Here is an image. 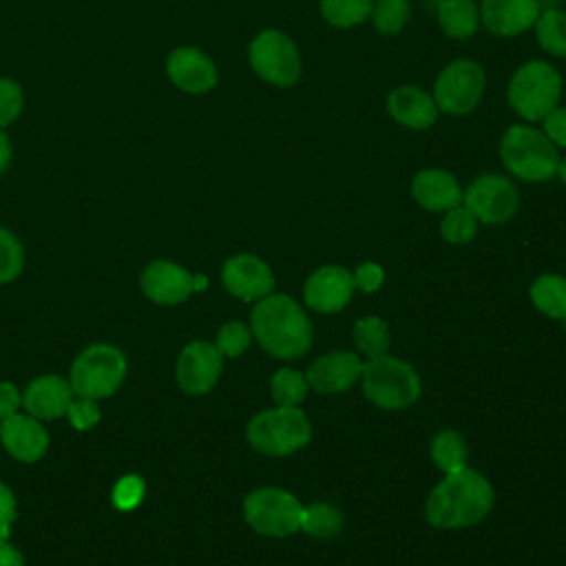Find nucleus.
Returning a JSON list of instances; mask_svg holds the SVG:
<instances>
[{
  "label": "nucleus",
  "instance_id": "obj_35",
  "mask_svg": "<svg viewBox=\"0 0 566 566\" xmlns=\"http://www.w3.org/2000/svg\"><path fill=\"white\" fill-rule=\"evenodd\" d=\"M144 493H146V486H144L142 478L124 475L122 480H117V484L113 489V504L119 511H130L144 500Z\"/></svg>",
  "mask_w": 566,
  "mask_h": 566
},
{
  "label": "nucleus",
  "instance_id": "obj_36",
  "mask_svg": "<svg viewBox=\"0 0 566 566\" xmlns=\"http://www.w3.org/2000/svg\"><path fill=\"white\" fill-rule=\"evenodd\" d=\"M24 97L20 86L9 80V77H0V128L9 126L22 111Z\"/></svg>",
  "mask_w": 566,
  "mask_h": 566
},
{
  "label": "nucleus",
  "instance_id": "obj_6",
  "mask_svg": "<svg viewBox=\"0 0 566 566\" xmlns=\"http://www.w3.org/2000/svg\"><path fill=\"white\" fill-rule=\"evenodd\" d=\"M363 394L382 409H402L418 400L420 376L409 363L382 354L363 365Z\"/></svg>",
  "mask_w": 566,
  "mask_h": 566
},
{
  "label": "nucleus",
  "instance_id": "obj_37",
  "mask_svg": "<svg viewBox=\"0 0 566 566\" xmlns=\"http://www.w3.org/2000/svg\"><path fill=\"white\" fill-rule=\"evenodd\" d=\"M66 416H69V420L75 429H91L99 420V409H97L95 400L77 396V398L71 400V405L66 409Z\"/></svg>",
  "mask_w": 566,
  "mask_h": 566
},
{
  "label": "nucleus",
  "instance_id": "obj_11",
  "mask_svg": "<svg viewBox=\"0 0 566 566\" xmlns=\"http://www.w3.org/2000/svg\"><path fill=\"white\" fill-rule=\"evenodd\" d=\"M462 201L478 221L504 223L515 214L520 195L506 177L480 175L469 184L467 192H462Z\"/></svg>",
  "mask_w": 566,
  "mask_h": 566
},
{
  "label": "nucleus",
  "instance_id": "obj_20",
  "mask_svg": "<svg viewBox=\"0 0 566 566\" xmlns=\"http://www.w3.org/2000/svg\"><path fill=\"white\" fill-rule=\"evenodd\" d=\"M73 400L71 382L60 376H40L29 382L22 394V405L29 416L38 420H51L66 416V409Z\"/></svg>",
  "mask_w": 566,
  "mask_h": 566
},
{
  "label": "nucleus",
  "instance_id": "obj_1",
  "mask_svg": "<svg viewBox=\"0 0 566 566\" xmlns=\"http://www.w3.org/2000/svg\"><path fill=\"white\" fill-rule=\"evenodd\" d=\"M493 506V489L484 475L473 469L447 473L431 491L424 513L438 528H462L478 524Z\"/></svg>",
  "mask_w": 566,
  "mask_h": 566
},
{
  "label": "nucleus",
  "instance_id": "obj_25",
  "mask_svg": "<svg viewBox=\"0 0 566 566\" xmlns=\"http://www.w3.org/2000/svg\"><path fill=\"white\" fill-rule=\"evenodd\" d=\"M431 458L444 473H455L467 467L469 449L458 431H440L431 442Z\"/></svg>",
  "mask_w": 566,
  "mask_h": 566
},
{
  "label": "nucleus",
  "instance_id": "obj_9",
  "mask_svg": "<svg viewBox=\"0 0 566 566\" xmlns=\"http://www.w3.org/2000/svg\"><path fill=\"white\" fill-rule=\"evenodd\" d=\"M250 64L259 77L276 86H292L301 75V55L296 44L281 31H261L250 44Z\"/></svg>",
  "mask_w": 566,
  "mask_h": 566
},
{
  "label": "nucleus",
  "instance_id": "obj_14",
  "mask_svg": "<svg viewBox=\"0 0 566 566\" xmlns=\"http://www.w3.org/2000/svg\"><path fill=\"white\" fill-rule=\"evenodd\" d=\"M226 290L241 301H256L274 290V276L265 261L254 254L230 256L223 265Z\"/></svg>",
  "mask_w": 566,
  "mask_h": 566
},
{
  "label": "nucleus",
  "instance_id": "obj_41",
  "mask_svg": "<svg viewBox=\"0 0 566 566\" xmlns=\"http://www.w3.org/2000/svg\"><path fill=\"white\" fill-rule=\"evenodd\" d=\"M20 402H22V396H20L18 387L11 382H0V422L4 418L13 416L20 407Z\"/></svg>",
  "mask_w": 566,
  "mask_h": 566
},
{
  "label": "nucleus",
  "instance_id": "obj_30",
  "mask_svg": "<svg viewBox=\"0 0 566 566\" xmlns=\"http://www.w3.org/2000/svg\"><path fill=\"white\" fill-rule=\"evenodd\" d=\"M307 380L303 374L283 367L272 376V396L279 407H298L307 396Z\"/></svg>",
  "mask_w": 566,
  "mask_h": 566
},
{
  "label": "nucleus",
  "instance_id": "obj_44",
  "mask_svg": "<svg viewBox=\"0 0 566 566\" xmlns=\"http://www.w3.org/2000/svg\"><path fill=\"white\" fill-rule=\"evenodd\" d=\"M557 172H559V179L566 184V157L559 159V166H557Z\"/></svg>",
  "mask_w": 566,
  "mask_h": 566
},
{
  "label": "nucleus",
  "instance_id": "obj_4",
  "mask_svg": "<svg viewBox=\"0 0 566 566\" xmlns=\"http://www.w3.org/2000/svg\"><path fill=\"white\" fill-rule=\"evenodd\" d=\"M248 442L265 455H290L312 438V424L298 407H276L256 413L245 429Z\"/></svg>",
  "mask_w": 566,
  "mask_h": 566
},
{
  "label": "nucleus",
  "instance_id": "obj_32",
  "mask_svg": "<svg viewBox=\"0 0 566 566\" xmlns=\"http://www.w3.org/2000/svg\"><path fill=\"white\" fill-rule=\"evenodd\" d=\"M440 232L449 243H467L478 232V219L473 217V212L467 206H455V208L447 210V214L440 223Z\"/></svg>",
  "mask_w": 566,
  "mask_h": 566
},
{
  "label": "nucleus",
  "instance_id": "obj_8",
  "mask_svg": "<svg viewBox=\"0 0 566 566\" xmlns=\"http://www.w3.org/2000/svg\"><path fill=\"white\" fill-rule=\"evenodd\" d=\"M243 515L256 533L285 537L301 528L303 506L292 493L276 486H263L245 497Z\"/></svg>",
  "mask_w": 566,
  "mask_h": 566
},
{
  "label": "nucleus",
  "instance_id": "obj_40",
  "mask_svg": "<svg viewBox=\"0 0 566 566\" xmlns=\"http://www.w3.org/2000/svg\"><path fill=\"white\" fill-rule=\"evenodd\" d=\"M385 274H382V268L376 265V263H363L358 265L356 274H354V283L363 290V292H376L382 283Z\"/></svg>",
  "mask_w": 566,
  "mask_h": 566
},
{
  "label": "nucleus",
  "instance_id": "obj_33",
  "mask_svg": "<svg viewBox=\"0 0 566 566\" xmlns=\"http://www.w3.org/2000/svg\"><path fill=\"white\" fill-rule=\"evenodd\" d=\"M24 254L20 241L7 230L0 228V283L13 281L22 272Z\"/></svg>",
  "mask_w": 566,
  "mask_h": 566
},
{
  "label": "nucleus",
  "instance_id": "obj_5",
  "mask_svg": "<svg viewBox=\"0 0 566 566\" xmlns=\"http://www.w3.org/2000/svg\"><path fill=\"white\" fill-rule=\"evenodd\" d=\"M562 95L559 73L544 60L522 64L509 82V104L528 122L544 119Z\"/></svg>",
  "mask_w": 566,
  "mask_h": 566
},
{
  "label": "nucleus",
  "instance_id": "obj_2",
  "mask_svg": "<svg viewBox=\"0 0 566 566\" xmlns=\"http://www.w3.org/2000/svg\"><path fill=\"white\" fill-rule=\"evenodd\" d=\"M259 345L276 358H298L312 345V325L301 305L285 294L263 296L250 316Z\"/></svg>",
  "mask_w": 566,
  "mask_h": 566
},
{
  "label": "nucleus",
  "instance_id": "obj_43",
  "mask_svg": "<svg viewBox=\"0 0 566 566\" xmlns=\"http://www.w3.org/2000/svg\"><path fill=\"white\" fill-rule=\"evenodd\" d=\"M9 161H11V144H9V137L0 128V175L9 168Z\"/></svg>",
  "mask_w": 566,
  "mask_h": 566
},
{
  "label": "nucleus",
  "instance_id": "obj_31",
  "mask_svg": "<svg viewBox=\"0 0 566 566\" xmlns=\"http://www.w3.org/2000/svg\"><path fill=\"white\" fill-rule=\"evenodd\" d=\"M409 13H411L409 0H374L369 18L374 20V27L380 33L391 35L407 24Z\"/></svg>",
  "mask_w": 566,
  "mask_h": 566
},
{
  "label": "nucleus",
  "instance_id": "obj_7",
  "mask_svg": "<svg viewBox=\"0 0 566 566\" xmlns=\"http://www.w3.org/2000/svg\"><path fill=\"white\" fill-rule=\"evenodd\" d=\"M126 376V358L115 345L97 343L86 347L71 367V389L80 398H106Z\"/></svg>",
  "mask_w": 566,
  "mask_h": 566
},
{
  "label": "nucleus",
  "instance_id": "obj_38",
  "mask_svg": "<svg viewBox=\"0 0 566 566\" xmlns=\"http://www.w3.org/2000/svg\"><path fill=\"white\" fill-rule=\"evenodd\" d=\"M544 135L555 144L566 148V108H553L544 117Z\"/></svg>",
  "mask_w": 566,
  "mask_h": 566
},
{
  "label": "nucleus",
  "instance_id": "obj_19",
  "mask_svg": "<svg viewBox=\"0 0 566 566\" xmlns=\"http://www.w3.org/2000/svg\"><path fill=\"white\" fill-rule=\"evenodd\" d=\"M0 438L4 449L22 462L40 460L49 447V436L38 418L18 411L0 422Z\"/></svg>",
  "mask_w": 566,
  "mask_h": 566
},
{
  "label": "nucleus",
  "instance_id": "obj_22",
  "mask_svg": "<svg viewBox=\"0 0 566 566\" xmlns=\"http://www.w3.org/2000/svg\"><path fill=\"white\" fill-rule=\"evenodd\" d=\"M387 108L389 115L407 126V128H416V130H424L436 122L438 115V106L433 102V97L429 93H424L418 86H398L389 93L387 97Z\"/></svg>",
  "mask_w": 566,
  "mask_h": 566
},
{
  "label": "nucleus",
  "instance_id": "obj_16",
  "mask_svg": "<svg viewBox=\"0 0 566 566\" xmlns=\"http://www.w3.org/2000/svg\"><path fill=\"white\" fill-rule=\"evenodd\" d=\"M166 71L170 82L186 93H206L217 84L214 62L195 46H181L168 55Z\"/></svg>",
  "mask_w": 566,
  "mask_h": 566
},
{
  "label": "nucleus",
  "instance_id": "obj_24",
  "mask_svg": "<svg viewBox=\"0 0 566 566\" xmlns=\"http://www.w3.org/2000/svg\"><path fill=\"white\" fill-rule=\"evenodd\" d=\"M535 307L553 318H566V279L559 274H542L531 285Z\"/></svg>",
  "mask_w": 566,
  "mask_h": 566
},
{
  "label": "nucleus",
  "instance_id": "obj_42",
  "mask_svg": "<svg viewBox=\"0 0 566 566\" xmlns=\"http://www.w3.org/2000/svg\"><path fill=\"white\" fill-rule=\"evenodd\" d=\"M0 566H22L20 551L0 537Z\"/></svg>",
  "mask_w": 566,
  "mask_h": 566
},
{
  "label": "nucleus",
  "instance_id": "obj_18",
  "mask_svg": "<svg viewBox=\"0 0 566 566\" xmlns=\"http://www.w3.org/2000/svg\"><path fill=\"white\" fill-rule=\"evenodd\" d=\"M539 18V0H482L480 20L495 35H517Z\"/></svg>",
  "mask_w": 566,
  "mask_h": 566
},
{
  "label": "nucleus",
  "instance_id": "obj_15",
  "mask_svg": "<svg viewBox=\"0 0 566 566\" xmlns=\"http://www.w3.org/2000/svg\"><path fill=\"white\" fill-rule=\"evenodd\" d=\"M354 274L338 265L318 268L305 283V303L323 314H334L343 310L354 294Z\"/></svg>",
  "mask_w": 566,
  "mask_h": 566
},
{
  "label": "nucleus",
  "instance_id": "obj_23",
  "mask_svg": "<svg viewBox=\"0 0 566 566\" xmlns=\"http://www.w3.org/2000/svg\"><path fill=\"white\" fill-rule=\"evenodd\" d=\"M438 20L447 35L467 40L480 27V9L473 0H440Z\"/></svg>",
  "mask_w": 566,
  "mask_h": 566
},
{
  "label": "nucleus",
  "instance_id": "obj_26",
  "mask_svg": "<svg viewBox=\"0 0 566 566\" xmlns=\"http://www.w3.org/2000/svg\"><path fill=\"white\" fill-rule=\"evenodd\" d=\"M301 528L318 539H332L343 528V513L325 502H316L307 509H303L301 515Z\"/></svg>",
  "mask_w": 566,
  "mask_h": 566
},
{
  "label": "nucleus",
  "instance_id": "obj_13",
  "mask_svg": "<svg viewBox=\"0 0 566 566\" xmlns=\"http://www.w3.org/2000/svg\"><path fill=\"white\" fill-rule=\"evenodd\" d=\"M221 352L217 345L195 340L186 345L177 360V382L186 394L199 396L210 391L221 376Z\"/></svg>",
  "mask_w": 566,
  "mask_h": 566
},
{
  "label": "nucleus",
  "instance_id": "obj_21",
  "mask_svg": "<svg viewBox=\"0 0 566 566\" xmlns=\"http://www.w3.org/2000/svg\"><path fill=\"white\" fill-rule=\"evenodd\" d=\"M411 195L422 208L431 212L451 210L462 203V188L458 179L440 168L420 170L411 181Z\"/></svg>",
  "mask_w": 566,
  "mask_h": 566
},
{
  "label": "nucleus",
  "instance_id": "obj_27",
  "mask_svg": "<svg viewBox=\"0 0 566 566\" xmlns=\"http://www.w3.org/2000/svg\"><path fill=\"white\" fill-rule=\"evenodd\" d=\"M537 42L544 51L566 57V13L559 9H546L539 13L537 22Z\"/></svg>",
  "mask_w": 566,
  "mask_h": 566
},
{
  "label": "nucleus",
  "instance_id": "obj_3",
  "mask_svg": "<svg viewBox=\"0 0 566 566\" xmlns=\"http://www.w3.org/2000/svg\"><path fill=\"white\" fill-rule=\"evenodd\" d=\"M500 157L506 170L524 181H546L559 166L557 146L528 124H513L500 142Z\"/></svg>",
  "mask_w": 566,
  "mask_h": 566
},
{
  "label": "nucleus",
  "instance_id": "obj_10",
  "mask_svg": "<svg viewBox=\"0 0 566 566\" xmlns=\"http://www.w3.org/2000/svg\"><path fill=\"white\" fill-rule=\"evenodd\" d=\"M484 69L473 60H455L447 64L433 86V102L440 111L464 115L473 111L484 93Z\"/></svg>",
  "mask_w": 566,
  "mask_h": 566
},
{
  "label": "nucleus",
  "instance_id": "obj_12",
  "mask_svg": "<svg viewBox=\"0 0 566 566\" xmlns=\"http://www.w3.org/2000/svg\"><path fill=\"white\" fill-rule=\"evenodd\" d=\"M208 285L203 274H190L181 265L170 261H153L142 274V287L148 298L161 305H175L186 301L192 292Z\"/></svg>",
  "mask_w": 566,
  "mask_h": 566
},
{
  "label": "nucleus",
  "instance_id": "obj_28",
  "mask_svg": "<svg viewBox=\"0 0 566 566\" xmlns=\"http://www.w3.org/2000/svg\"><path fill=\"white\" fill-rule=\"evenodd\" d=\"M374 0H321L323 18L340 29L365 22L371 15Z\"/></svg>",
  "mask_w": 566,
  "mask_h": 566
},
{
  "label": "nucleus",
  "instance_id": "obj_29",
  "mask_svg": "<svg viewBox=\"0 0 566 566\" xmlns=\"http://www.w3.org/2000/svg\"><path fill=\"white\" fill-rule=\"evenodd\" d=\"M354 343L369 358L382 356L389 347V327H387V323L380 321L378 316H367V318L356 321Z\"/></svg>",
  "mask_w": 566,
  "mask_h": 566
},
{
  "label": "nucleus",
  "instance_id": "obj_17",
  "mask_svg": "<svg viewBox=\"0 0 566 566\" xmlns=\"http://www.w3.org/2000/svg\"><path fill=\"white\" fill-rule=\"evenodd\" d=\"M363 374V363L352 352H332L321 356L307 369V385L321 394H340L349 389Z\"/></svg>",
  "mask_w": 566,
  "mask_h": 566
},
{
  "label": "nucleus",
  "instance_id": "obj_39",
  "mask_svg": "<svg viewBox=\"0 0 566 566\" xmlns=\"http://www.w3.org/2000/svg\"><path fill=\"white\" fill-rule=\"evenodd\" d=\"M13 520H15V497L11 489L0 482V537L2 539H9Z\"/></svg>",
  "mask_w": 566,
  "mask_h": 566
},
{
  "label": "nucleus",
  "instance_id": "obj_34",
  "mask_svg": "<svg viewBox=\"0 0 566 566\" xmlns=\"http://www.w3.org/2000/svg\"><path fill=\"white\" fill-rule=\"evenodd\" d=\"M250 338H252V334H250V327L245 323L230 321L219 329L214 345L223 356H239L248 349Z\"/></svg>",
  "mask_w": 566,
  "mask_h": 566
}]
</instances>
